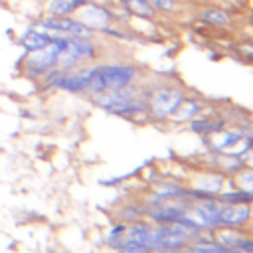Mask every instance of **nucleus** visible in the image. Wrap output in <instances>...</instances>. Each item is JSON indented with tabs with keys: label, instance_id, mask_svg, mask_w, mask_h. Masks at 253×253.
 Instances as JSON below:
<instances>
[{
	"label": "nucleus",
	"instance_id": "1",
	"mask_svg": "<svg viewBox=\"0 0 253 253\" xmlns=\"http://www.w3.org/2000/svg\"><path fill=\"white\" fill-rule=\"evenodd\" d=\"M138 79L140 69L130 61H95L89 65V85L85 95H97L103 91L136 85Z\"/></svg>",
	"mask_w": 253,
	"mask_h": 253
},
{
	"label": "nucleus",
	"instance_id": "2",
	"mask_svg": "<svg viewBox=\"0 0 253 253\" xmlns=\"http://www.w3.org/2000/svg\"><path fill=\"white\" fill-rule=\"evenodd\" d=\"M91 101L99 109H103L111 115H117V117H126V119L148 117L146 91L138 83L123 87V89H113V91H103V93L91 95Z\"/></svg>",
	"mask_w": 253,
	"mask_h": 253
},
{
	"label": "nucleus",
	"instance_id": "3",
	"mask_svg": "<svg viewBox=\"0 0 253 253\" xmlns=\"http://www.w3.org/2000/svg\"><path fill=\"white\" fill-rule=\"evenodd\" d=\"M101 43L97 38H75L63 36V45L57 57L59 69H75L81 65L95 63L101 57Z\"/></svg>",
	"mask_w": 253,
	"mask_h": 253
},
{
	"label": "nucleus",
	"instance_id": "4",
	"mask_svg": "<svg viewBox=\"0 0 253 253\" xmlns=\"http://www.w3.org/2000/svg\"><path fill=\"white\" fill-rule=\"evenodd\" d=\"M186 91L174 83H160L146 91V113L152 121H170L178 105L184 101Z\"/></svg>",
	"mask_w": 253,
	"mask_h": 253
},
{
	"label": "nucleus",
	"instance_id": "5",
	"mask_svg": "<svg viewBox=\"0 0 253 253\" xmlns=\"http://www.w3.org/2000/svg\"><path fill=\"white\" fill-rule=\"evenodd\" d=\"M63 45V36L53 38L45 47L36 49V51H28L24 55V75L30 79H42L49 69L57 67V57Z\"/></svg>",
	"mask_w": 253,
	"mask_h": 253
},
{
	"label": "nucleus",
	"instance_id": "6",
	"mask_svg": "<svg viewBox=\"0 0 253 253\" xmlns=\"http://www.w3.org/2000/svg\"><path fill=\"white\" fill-rule=\"evenodd\" d=\"M75 18H77L79 22H83V24H85L89 30H93L95 34H101V32L107 30L109 26L117 24L111 6L101 4V2H93V0H87V2L75 12Z\"/></svg>",
	"mask_w": 253,
	"mask_h": 253
},
{
	"label": "nucleus",
	"instance_id": "7",
	"mask_svg": "<svg viewBox=\"0 0 253 253\" xmlns=\"http://www.w3.org/2000/svg\"><path fill=\"white\" fill-rule=\"evenodd\" d=\"M251 210L253 206L247 202H237V204H225L219 213V227H237L243 229L249 225L251 219Z\"/></svg>",
	"mask_w": 253,
	"mask_h": 253
},
{
	"label": "nucleus",
	"instance_id": "8",
	"mask_svg": "<svg viewBox=\"0 0 253 253\" xmlns=\"http://www.w3.org/2000/svg\"><path fill=\"white\" fill-rule=\"evenodd\" d=\"M198 20L213 30H229L233 26V16L229 10L219 6H202L198 12Z\"/></svg>",
	"mask_w": 253,
	"mask_h": 253
},
{
	"label": "nucleus",
	"instance_id": "9",
	"mask_svg": "<svg viewBox=\"0 0 253 253\" xmlns=\"http://www.w3.org/2000/svg\"><path fill=\"white\" fill-rule=\"evenodd\" d=\"M51 40H53V38H51L45 30H42V28H38V26L34 24V26H30L28 30H24V32L18 36L16 43L28 53V51H36V49L45 47Z\"/></svg>",
	"mask_w": 253,
	"mask_h": 253
},
{
	"label": "nucleus",
	"instance_id": "10",
	"mask_svg": "<svg viewBox=\"0 0 253 253\" xmlns=\"http://www.w3.org/2000/svg\"><path fill=\"white\" fill-rule=\"evenodd\" d=\"M206 107H208V105H206L202 99L186 95L184 101H182V103L178 105V109L174 111V115L170 117V121H172V123H178V125L190 123L192 119H196V117H200L202 113H206Z\"/></svg>",
	"mask_w": 253,
	"mask_h": 253
},
{
	"label": "nucleus",
	"instance_id": "11",
	"mask_svg": "<svg viewBox=\"0 0 253 253\" xmlns=\"http://www.w3.org/2000/svg\"><path fill=\"white\" fill-rule=\"evenodd\" d=\"M130 18H142V20H154L158 18L154 6L150 4V0H119L117 2Z\"/></svg>",
	"mask_w": 253,
	"mask_h": 253
},
{
	"label": "nucleus",
	"instance_id": "12",
	"mask_svg": "<svg viewBox=\"0 0 253 253\" xmlns=\"http://www.w3.org/2000/svg\"><path fill=\"white\" fill-rule=\"evenodd\" d=\"M188 125H190V130H194L198 134H204V136H210V134L221 130L225 126V121L223 119H217V117H211L208 113H202L200 117L192 119Z\"/></svg>",
	"mask_w": 253,
	"mask_h": 253
},
{
	"label": "nucleus",
	"instance_id": "13",
	"mask_svg": "<svg viewBox=\"0 0 253 253\" xmlns=\"http://www.w3.org/2000/svg\"><path fill=\"white\" fill-rule=\"evenodd\" d=\"M87 0H45V16H75Z\"/></svg>",
	"mask_w": 253,
	"mask_h": 253
},
{
	"label": "nucleus",
	"instance_id": "14",
	"mask_svg": "<svg viewBox=\"0 0 253 253\" xmlns=\"http://www.w3.org/2000/svg\"><path fill=\"white\" fill-rule=\"evenodd\" d=\"M233 182H235V188L249 194L253 198V168H239L235 174H233Z\"/></svg>",
	"mask_w": 253,
	"mask_h": 253
},
{
	"label": "nucleus",
	"instance_id": "15",
	"mask_svg": "<svg viewBox=\"0 0 253 253\" xmlns=\"http://www.w3.org/2000/svg\"><path fill=\"white\" fill-rule=\"evenodd\" d=\"M150 4L154 6L158 16H166V18L176 16L182 10V0H150Z\"/></svg>",
	"mask_w": 253,
	"mask_h": 253
},
{
	"label": "nucleus",
	"instance_id": "16",
	"mask_svg": "<svg viewBox=\"0 0 253 253\" xmlns=\"http://www.w3.org/2000/svg\"><path fill=\"white\" fill-rule=\"evenodd\" d=\"M117 253H148V249L142 245H136V243H125V245L117 247Z\"/></svg>",
	"mask_w": 253,
	"mask_h": 253
},
{
	"label": "nucleus",
	"instance_id": "17",
	"mask_svg": "<svg viewBox=\"0 0 253 253\" xmlns=\"http://www.w3.org/2000/svg\"><path fill=\"white\" fill-rule=\"evenodd\" d=\"M241 158V162H243V166H247V168H253V144L239 156Z\"/></svg>",
	"mask_w": 253,
	"mask_h": 253
},
{
	"label": "nucleus",
	"instance_id": "18",
	"mask_svg": "<svg viewBox=\"0 0 253 253\" xmlns=\"http://www.w3.org/2000/svg\"><path fill=\"white\" fill-rule=\"evenodd\" d=\"M249 225L253 227V210H251V219H249Z\"/></svg>",
	"mask_w": 253,
	"mask_h": 253
}]
</instances>
